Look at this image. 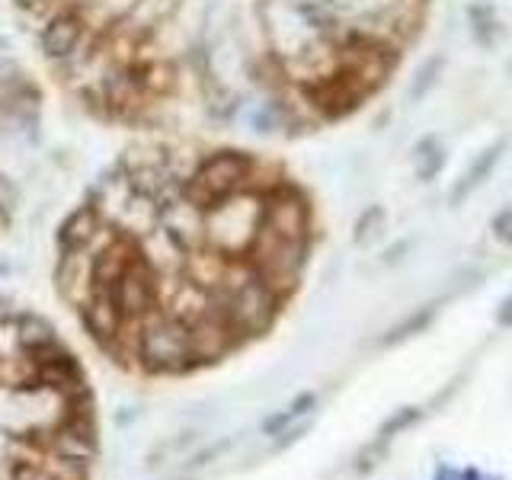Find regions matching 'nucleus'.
<instances>
[{
    "label": "nucleus",
    "instance_id": "4",
    "mask_svg": "<svg viewBox=\"0 0 512 480\" xmlns=\"http://www.w3.org/2000/svg\"><path fill=\"white\" fill-rule=\"evenodd\" d=\"M42 128V90L0 32V228L20 202V180Z\"/></svg>",
    "mask_w": 512,
    "mask_h": 480
},
{
    "label": "nucleus",
    "instance_id": "1",
    "mask_svg": "<svg viewBox=\"0 0 512 480\" xmlns=\"http://www.w3.org/2000/svg\"><path fill=\"white\" fill-rule=\"evenodd\" d=\"M314 240V199L282 160L148 135L64 218L55 285L112 365L186 378L276 327Z\"/></svg>",
    "mask_w": 512,
    "mask_h": 480
},
{
    "label": "nucleus",
    "instance_id": "2",
    "mask_svg": "<svg viewBox=\"0 0 512 480\" xmlns=\"http://www.w3.org/2000/svg\"><path fill=\"white\" fill-rule=\"evenodd\" d=\"M71 100L144 135L295 138L391 84L432 0H13Z\"/></svg>",
    "mask_w": 512,
    "mask_h": 480
},
{
    "label": "nucleus",
    "instance_id": "3",
    "mask_svg": "<svg viewBox=\"0 0 512 480\" xmlns=\"http://www.w3.org/2000/svg\"><path fill=\"white\" fill-rule=\"evenodd\" d=\"M96 404L48 320L0 298V480H90Z\"/></svg>",
    "mask_w": 512,
    "mask_h": 480
}]
</instances>
